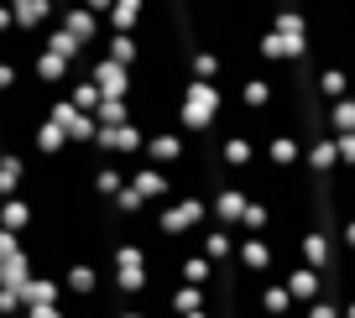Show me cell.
<instances>
[{"label":"cell","instance_id":"39","mask_svg":"<svg viewBox=\"0 0 355 318\" xmlns=\"http://www.w3.org/2000/svg\"><path fill=\"white\" fill-rule=\"evenodd\" d=\"M115 318H146V313H141V308H136V303H125V308H121V313H115Z\"/></svg>","mask_w":355,"mask_h":318},{"label":"cell","instance_id":"3","mask_svg":"<svg viewBox=\"0 0 355 318\" xmlns=\"http://www.w3.org/2000/svg\"><path fill=\"white\" fill-rule=\"evenodd\" d=\"M110 287L125 297V303H136V297L146 292V251L136 240H121L110 251Z\"/></svg>","mask_w":355,"mask_h":318},{"label":"cell","instance_id":"36","mask_svg":"<svg viewBox=\"0 0 355 318\" xmlns=\"http://www.w3.org/2000/svg\"><path fill=\"white\" fill-rule=\"evenodd\" d=\"M334 240H340V245H345V251H355V214H350V220H345V224H340V235H334Z\"/></svg>","mask_w":355,"mask_h":318},{"label":"cell","instance_id":"30","mask_svg":"<svg viewBox=\"0 0 355 318\" xmlns=\"http://www.w3.org/2000/svg\"><path fill=\"white\" fill-rule=\"evenodd\" d=\"M241 235H266L272 230V209L261 204V198H245V209H241V224H235Z\"/></svg>","mask_w":355,"mask_h":318},{"label":"cell","instance_id":"19","mask_svg":"<svg viewBox=\"0 0 355 318\" xmlns=\"http://www.w3.org/2000/svg\"><path fill=\"white\" fill-rule=\"evenodd\" d=\"M261 162L266 167H303V146H298V136H272V141L261 146Z\"/></svg>","mask_w":355,"mask_h":318},{"label":"cell","instance_id":"2","mask_svg":"<svg viewBox=\"0 0 355 318\" xmlns=\"http://www.w3.org/2000/svg\"><path fill=\"white\" fill-rule=\"evenodd\" d=\"M146 220H152L157 235H193L209 224V204H204L199 193H173L167 204L146 209Z\"/></svg>","mask_w":355,"mask_h":318},{"label":"cell","instance_id":"5","mask_svg":"<svg viewBox=\"0 0 355 318\" xmlns=\"http://www.w3.org/2000/svg\"><path fill=\"white\" fill-rule=\"evenodd\" d=\"M183 152H189V136L173 125V131H152V136H146L141 162H146V167H162V173H173V167L183 162Z\"/></svg>","mask_w":355,"mask_h":318},{"label":"cell","instance_id":"17","mask_svg":"<svg viewBox=\"0 0 355 318\" xmlns=\"http://www.w3.org/2000/svg\"><path fill=\"white\" fill-rule=\"evenodd\" d=\"M256 308H261L266 318H288L293 297H288V287H282L277 276H261V287H256Z\"/></svg>","mask_w":355,"mask_h":318},{"label":"cell","instance_id":"25","mask_svg":"<svg viewBox=\"0 0 355 318\" xmlns=\"http://www.w3.org/2000/svg\"><path fill=\"white\" fill-rule=\"evenodd\" d=\"M21 183H26V157H16V152H0V198L21 193Z\"/></svg>","mask_w":355,"mask_h":318},{"label":"cell","instance_id":"6","mask_svg":"<svg viewBox=\"0 0 355 318\" xmlns=\"http://www.w3.org/2000/svg\"><path fill=\"white\" fill-rule=\"evenodd\" d=\"M125 188H131L146 209H157V204H167V198H173V177H167L162 167H146V162H136L131 173H125Z\"/></svg>","mask_w":355,"mask_h":318},{"label":"cell","instance_id":"41","mask_svg":"<svg viewBox=\"0 0 355 318\" xmlns=\"http://www.w3.org/2000/svg\"><path fill=\"white\" fill-rule=\"evenodd\" d=\"M183 318H214V313H209V308H199V313H183Z\"/></svg>","mask_w":355,"mask_h":318},{"label":"cell","instance_id":"21","mask_svg":"<svg viewBox=\"0 0 355 318\" xmlns=\"http://www.w3.org/2000/svg\"><path fill=\"white\" fill-rule=\"evenodd\" d=\"M0 230H6V235H26V230H32V204H26L21 193L0 198Z\"/></svg>","mask_w":355,"mask_h":318},{"label":"cell","instance_id":"38","mask_svg":"<svg viewBox=\"0 0 355 318\" xmlns=\"http://www.w3.org/2000/svg\"><path fill=\"white\" fill-rule=\"evenodd\" d=\"M6 32H16V21H11V6L0 0V37H6Z\"/></svg>","mask_w":355,"mask_h":318},{"label":"cell","instance_id":"8","mask_svg":"<svg viewBox=\"0 0 355 318\" xmlns=\"http://www.w3.org/2000/svg\"><path fill=\"white\" fill-rule=\"evenodd\" d=\"M235 266H241L245 276H272L277 272L272 240H266V235H241V240H235Z\"/></svg>","mask_w":355,"mask_h":318},{"label":"cell","instance_id":"16","mask_svg":"<svg viewBox=\"0 0 355 318\" xmlns=\"http://www.w3.org/2000/svg\"><path fill=\"white\" fill-rule=\"evenodd\" d=\"M100 58H110V63H121V68H136L141 63V42H136L131 32H105L100 37Z\"/></svg>","mask_w":355,"mask_h":318},{"label":"cell","instance_id":"11","mask_svg":"<svg viewBox=\"0 0 355 318\" xmlns=\"http://www.w3.org/2000/svg\"><path fill=\"white\" fill-rule=\"evenodd\" d=\"M235 235H241V230H225V224H214V220H209L199 235H193V251L209 256L214 266H220V261H235Z\"/></svg>","mask_w":355,"mask_h":318},{"label":"cell","instance_id":"23","mask_svg":"<svg viewBox=\"0 0 355 318\" xmlns=\"http://www.w3.org/2000/svg\"><path fill=\"white\" fill-rule=\"evenodd\" d=\"M220 73H225L220 53H214V47H193V58H189V78H199V84H220Z\"/></svg>","mask_w":355,"mask_h":318},{"label":"cell","instance_id":"9","mask_svg":"<svg viewBox=\"0 0 355 318\" xmlns=\"http://www.w3.org/2000/svg\"><path fill=\"white\" fill-rule=\"evenodd\" d=\"M282 287H288V297H293V308H309V303H319V292H324V272H313V266H288V272L277 276Z\"/></svg>","mask_w":355,"mask_h":318},{"label":"cell","instance_id":"33","mask_svg":"<svg viewBox=\"0 0 355 318\" xmlns=\"http://www.w3.org/2000/svg\"><path fill=\"white\" fill-rule=\"evenodd\" d=\"M334 152H340V167H355V131L334 136Z\"/></svg>","mask_w":355,"mask_h":318},{"label":"cell","instance_id":"13","mask_svg":"<svg viewBox=\"0 0 355 318\" xmlns=\"http://www.w3.org/2000/svg\"><path fill=\"white\" fill-rule=\"evenodd\" d=\"M26 68H32V78H37V84H47L53 94H63V84L73 78V68H68L58 53H47V47H37V58H32Z\"/></svg>","mask_w":355,"mask_h":318},{"label":"cell","instance_id":"14","mask_svg":"<svg viewBox=\"0 0 355 318\" xmlns=\"http://www.w3.org/2000/svg\"><path fill=\"white\" fill-rule=\"evenodd\" d=\"M235 105H241V110H251V115L272 110V78H266V73H245L241 89H235Z\"/></svg>","mask_w":355,"mask_h":318},{"label":"cell","instance_id":"32","mask_svg":"<svg viewBox=\"0 0 355 318\" xmlns=\"http://www.w3.org/2000/svg\"><path fill=\"white\" fill-rule=\"evenodd\" d=\"M329 131L334 136L355 131V94H345V99H334V105H329Z\"/></svg>","mask_w":355,"mask_h":318},{"label":"cell","instance_id":"1","mask_svg":"<svg viewBox=\"0 0 355 318\" xmlns=\"http://www.w3.org/2000/svg\"><path fill=\"white\" fill-rule=\"evenodd\" d=\"M225 105H230V99H225V89H220V84L183 78V89H178V115H173V125H178L183 136H204V131H214V121H220Z\"/></svg>","mask_w":355,"mask_h":318},{"label":"cell","instance_id":"28","mask_svg":"<svg viewBox=\"0 0 355 318\" xmlns=\"http://www.w3.org/2000/svg\"><path fill=\"white\" fill-rule=\"evenodd\" d=\"M178 282L209 287L214 282V261H209V256H199V251H189V256H183V266H178Z\"/></svg>","mask_w":355,"mask_h":318},{"label":"cell","instance_id":"22","mask_svg":"<svg viewBox=\"0 0 355 318\" xmlns=\"http://www.w3.org/2000/svg\"><path fill=\"white\" fill-rule=\"evenodd\" d=\"M303 167H309V173H319V177H329L334 167H340L334 136H319V141H309V146H303Z\"/></svg>","mask_w":355,"mask_h":318},{"label":"cell","instance_id":"20","mask_svg":"<svg viewBox=\"0 0 355 318\" xmlns=\"http://www.w3.org/2000/svg\"><path fill=\"white\" fill-rule=\"evenodd\" d=\"M319 94H324V105H334V99L355 94L350 68H340V63H319Z\"/></svg>","mask_w":355,"mask_h":318},{"label":"cell","instance_id":"29","mask_svg":"<svg viewBox=\"0 0 355 318\" xmlns=\"http://www.w3.org/2000/svg\"><path fill=\"white\" fill-rule=\"evenodd\" d=\"M89 188H94L100 198H115L125 188V167L121 162H100V167H94V177H89Z\"/></svg>","mask_w":355,"mask_h":318},{"label":"cell","instance_id":"15","mask_svg":"<svg viewBox=\"0 0 355 318\" xmlns=\"http://www.w3.org/2000/svg\"><path fill=\"white\" fill-rule=\"evenodd\" d=\"M21 308H63V282L58 276H26Z\"/></svg>","mask_w":355,"mask_h":318},{"label":"cell","instance_id":"34","mask_svg":"<svg viewBox=\"0 0 355 318\" xmlns=\"http://www.w3.org/2000/svg\"><path fill=\"white\" fill-rule=\"evenodd\" d=\"M303 318H340V303H329V297H319V303H309V308H298Z\"/></svg>","mask_w":355,"mask_h":318},{"label":"cell","instance_id":"27","mask_svg":"<svg viewBox=\"0 0 355 318\" xmlns=\"http://www.w3.org/2000/svg\"><path fill=\"white\" fill-rule=\"evenodd\" d=\"M204 303H209V297H204V287H189V282H178L173 292H167V313H173V318H183V313H199Z\"/></svg>","mask_w":355,"mask_h":318},{"label":"cell","instance_id":"35","mask_svg":"<svg viewBox=\"0 0 355 318\" xmlns=\"http://www.w3.org/2000/svg\"><path fill=\"white\" fill-rule=\"evenodd\" d=\"M21 318H73L68 308H21Z\"/></svg>","mask_w":355,"mask_h":318},{"label":"cell","instance_id":"4","mask_svg":"<svg viewBox=\"0 0 355 318\" xmlns=\"http://www.w3.org/2000/svg\"><path fill=\"white\" fill-rule=\"evenodd\" d=\"M272 32H277V42L288 47L293 63L309 53V16H303L298 6H277V11H272Z\"/></svg>","mask_w":355,"mask_h":318},{"label":"cell","instance_id":"31","mask_svg":"<svg viewBox=\"0 0 355 318\" xmlns=\"http://www.w3.org/2000/svg\"><path fill=\"white\" fill-rule=\"evenodd\" d=\"M125 121H131V99H100L94 125H125Z\"/></svg>","mask_w":355,"mask_h":318},{"label":"cell","instance_id":"40","mask_svg":"<svg viewBox=\"0 0 355 318\" xmlns=\"http://www.w3.org/2000/svg\"><path fill=\"white\" fill-rule=\"evenodd\" d=\"M340 318H355V297H350V303H340Z\"/></svg>","mask_w":355,"mask_h":318},{"label":"cell","instance_id":"7","mask_svg":"<svg viewBox=\"0 0 355 318\" xmlns=\"http://www.w3.org/2000/svg\"><path fill=\"white\" fill-rule=\"evenodd\" d=\"M84 78L100 89V99H131V68L110 63V58H100V53H94V63L84 68Z\"/></svg>","mask_w":355,"mask_h":318},{"label":"cell","instance_id":"18","mask_svg":"<svg viewBox=\"0 0 355 318\" xmlns=\"http://www.w3.org/2000/svg\"><path fill=\"white\" fill-rule=\"evenodd\" d=\"M141 16H146V0H110V11H105V32H131L136 37Z\"/></svg>","mask_w":355,"mask_h":318},{"label":"cell","instance_id":"26","mask_svg":"<svg viewBox=\"0 0 355 318\" xmlns=\"http://www.w3.org/2000/svg\"><path fill=\"white\" fill-rule=\"evenodd\" d=\"M32 152H42V157H63V152H68V136L58 131L47 115L37 121V131H32Z\"/></svg>","mask_w":355,"mask_h":318},{"label":"cell","instance_id":"12","mask_svg":"<svg viewBox=\"0 0 355 318\" xmlns=\"http://www.w3.org/2000/svg\"><path fill=\"white\" fill-rule=\"evenodd\" d=\"M100 282H105V272H100V266L73 261V266L63 272V297H73V303H89V297L100 292Z\"/></svg>","mask_w":355,"mask_h":318},{"label":"cell","instance_id":"24","mask_svg":"<svg viewBox=\"0 0 355 318\" xmlns=\"http://www.w3.org/2000/svg\"><path fill=\"white\" fill-rule=\"evenodd\" d=\"M256 157H261V152H256V146L245 141V136H225V141H220V162L230 167V173H241V167H251Z\"/></svg>","mask_w":355,"mask_h":318},{"label":"cell","instance_id":"37","mask_svg":"<svg viewBox=\"0 0 355 318\" xmlns=\"http://www.w3.org/2000/svg\"><path fill=\"white\" fill-rule=\"evenodd\" d=\"M16 251H21V235H6V230H0V261H6V256H16Z\"/></svg>","mask_w":355,"mask_h":318},{"label":"cell","instance_id":"10","mask_svg":"<svg viewBox=\"0 0 355 318\" xmlns=\"http://www.w3.org/2000/svg\"><path fill=\"white\" fill-rule=\"evenodd\" d=\"M58 26H63V32L73 37L78 47H100V37H105V21H100V16H94V11H84L78 0H73V6H68L63 16H58Z\"/></svg>","mask_w":355,"mask_h":318}]
</instances>
